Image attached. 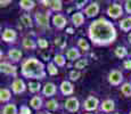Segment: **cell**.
<instances>
[{
    "label": "cell",
    "mask_w": 131,
    "mask_h": 114,
    "mask_svg": "<svg viewBox=\"0 0 131 114\" xmlns=\"http://www.w3.org/2000/svg\"><path fill=\"white\" fill-rule=\"evenodd\" d=\"M129 114H131V111H130V113H129Z\"/></svg>",
    "instance_id": "45"
},
{
    "label": "cell",
    "mask_w": 131,
    "mask_h": 114,
    "mask_svg": "<svg viewBox=\"0 0 131 114\" xmlns=\"http://www.w3.org/2000/svg\"><path fill=\"white\" fill-rule=\"evenodd\" d=\"M22 74L29 79H43L46 71L43 64L37 58H27L22 64Z\"/></svg>",
    "instance_id": "2"
},
{
    "label": "cell",
    "mask_w": 131,
    "mask_h": 114,
    "mask_svg": "<svg viewBox=\"0 0 131 114\" xmlns=\"http://www.w3.org/2000/svg\"><path fill=\"white\" fill-rule=\"evenodd\" d=\"M84 4H85V1H81V2H79V4L77 5V7H78V8H81V7L83 6Z\"/></svg>",
    "instance_id": "41"
},
{
    "label": "cell",
    "mask_w": 131,
    "mask_h": 114,
    "mask_svg": "<svg viewBox=\"0 0 131 114\" xmlns=\"http://www.w3.org/2000/svg\"><path fill=\"white\" fill-rule=\"evenodd\" d=\"M115 55L119 58H123L128 55V51H127V49H125V47L119 46V47H116V49H115Z\"/></svg>",
    "instance_id": "27"
},
{
    "label": "cell",
    "mask_w": 131,
    "mask_h": 114,
    "mask_svg": "<svg viewBox=\"0 0 131 114\" xmlns=\"http://www.w3.org/2000/svg\"><path fill=\"white\" fill-rule=\"evenodd\" d=\"M87 65H88V60L85 59V58H83V59H78L74 64V67L78 68V70H82V68H84Z\"/></svg>",
    "instance_id": "31"
},
{
    "label": "cell",
    "mask_w": 131,
    "mask_h": 114,
    "mask_svg": "<svg viewBox=\"0 0 131 114\" xmlns=\"http://www.w3.org/2000/svg\"><path fill=\"white\" fill-rule=\"evenodd\" d=\"M46 107H47V110H49V111H56L57 108H58V103L55 99H50L47 102Z\"/></svg>",
    "instance_id": "29"
},
{
    "label": "cell",
    "mask_w": 131,
    "mask_h": 114,
    "mask_svg": "<svg viewBox=\"0 0 131 114\" xmlns=\"http://www.w3.org/2000/svg\"><path fill=\"white\" fill-rule=\"evenodd\" d=\"M0 70H1V72L5 73V74L16 75V67L7 62H2L1 64H0Z\"/></svg>",
    "instance_id": "11"
},
{
    "label": "cell",
    "mask_w": 131,
    "mask_h": 114,
    "mask_svg": "<svg viewBox=\"0 0 131 114\" xmlns=\"http://www.w3.org/2000/svg\"><path fill=\"white\" fill-rule=\"evenodd\" d=\"M54 62L57 64V66H64L66 59H65V57L63 56V55L58 54V55H56V56L54 57Z\"/></svg>",
    "instance_id": "30"
},
{
    "label": "cell",
    "mask_w": 131,
    "mask_h": 114,
    "mask_svg": "<svg viewBox=\"0 0 131 114\" xmlns=\"http://www.w3.org/2000/svg\"><path fill=\"white\" fill-rule=\"evenodd\" d=\"M123 81V74L117 70H113L108 73V82L112 86H119Z\"/></svg>",
    "instance_id": "3"
},
{
    "label": "cell",
    "mask_w": 131,
    "mask_h": 114,
    "mask_svg": "<svg viewBox=\"0 0 131 114\" xmlns=\"http://www.w3.org/2000/svg\"><path fill=\"white\" fill-rule=\"evenodd\" d=\"M120 29L124 32H128L131 30V17H127V18L122 19L120 22Z\"/></svg>",
    "instance_id": "19"
},
{
    "label": "cell",
    "mask_w": 131,
    "mask_h": 114,
    "mask_svg": "<svg viewBox=\"0 0 131 114\" xmlns=\"http://www.w3.org/2000/svg\"><path fill=\"white\" fill-rule=\"evenodd\" d=\"M60 91H62L63 95H72L73 91H74V88H73V85L69 81H63L62 85H60Z\"/></svg>",
    "instance_id": "13"
},
{
    "label": "cell",
    "mask_w": 131,
    "mask_h": 114,
    "mask_svg": "<svg viewBox=\"0 0 131 114\" xmlns=\"http://www.w3.org/2000/svg\"><path fill=\"white\" fill-rule=\"evenodd\" d=\"M17 38V33L13 29H6L2 33V40L6 42H15Z\"/></svg>",
    "instance_id": "9"
},
{
    "label": "cell",
    "mask_w": 131,
    "mask_h": 114,
    "mask_svg": "<svg viewBox=\"0 0 131 114\" xmlns=\"http://www.w3.org/2000/svg\"><path fill=\"white\" fill-rule=\"evenodd\" d=\"M121 92L125 96V97H131V85L129 82H125L121 87Z\"/></svg>",
    "instance_id": "24"
},
{
    "label": "cell",
    "mask_w": 131,
    "mask_h": 114,
    "mask_svg": "<svg viewBox=\"0 0 131 114\" xmlns=\"http://www.w3.org/2000/svg\"><path fill=\"white\" fill-rule=\"evenodd\" d=\"M21 21H22V23H23L25 26H27V27H32V26H33L32 18L30 17V15H26V14L22 15V16H21Z\"/></svg>",
    "instance_id": "26"
},
{
    "label": "cell",
    "mask_w": 131,
    "mask_h": 114,
    "mask_svg": "<svg viewBox=\"0 0 131 114\" xmlns=\"http://www.w3.org/2000/svg\"><path fill=\"white\" fill-rule=\"evenodd\" d=\"M78 45H79V47L81 48L82 50H84V51H88L89 50V45H88V42L85 41L84 39H79V41H78Z\"/></svg>",
    "instance_id": "33"
},
{
    "label": "cell",
    "mask_w": 131,
    "mask_h": 114,
    "mask_svg": "<svg viewBox=\"0 0 131 114\" xmlns=\"http://www.w3.org/2000/svg\"><path fill=\"white\" fill-rule=\"evenodd\" d=\"M115 108V104L113 102L112 99H106L104 100V102L102 103V105H100V110L104 111V112H113Z\"/></svg>",
    "instance_id": "15"
},
{
    "label": "cell",
    "mask_w": 131,
    "mask_h": 114,
    "mask_svg": "<svg viewBox=\"0 0 131 114\" xmlns=\"http://www.w3.org/2000/svg\"><path fill=\"white\" fill-rule=\"evenodd\" d=\"M80 53L79 50L77 49V48H70L69 50L66 51V58L69 60H75L78 59V58H80Z\"/></svg>",
    "instance_id": "17"
},
{
    "label": "cell",
    "mask_w": 131,
    "mask_h": 114,
    "mask_svg": "<svg viewBox=\"0 0 131 114\" xmlns=\"http://www.w3.org/2000/svg\"><path fill=\"white\" fill-rule=\"evenodd\" d=\"M38 46H39L40 48H42V49H45V48L48 47V41L46 39H42V38H40L39 40H38Z\"/></svg>",
    "instance_id": "36"
},
{
    "label": "cell",
    "mask_w": 131,
    "mask_h": 114,
    "mask_svg": "<svg viewBox=\"0 0 131 114\" xmlns=\"http://www.w3.org/2000/svg\"><path fill=\"white\" fill-rule=\"evenodd\" d=\"M23 47L25 48V49H36V47H37V45H36V42L33 41V40H31V39H25L23 40Z\"/></svg>",
    "instance_id": "25"
},
{
    "label": "cell",
    "mask_w": 131,
    "mask_h": 114,
    "mask_svg": "<svg viewBox=\"0 0 131 114\" xmlns=\"http://www.w3.org/2000/svg\"><path fill=\"white\" fill-rule=\"evenodd\" d=\"M10 97H12V94H10V91H9L8 89L2 88V89L0 90V100H1V103L8 102V100L10 99Z\"/></svg>",
    "instance_id": "21"
},
{
    "label": "cell",
    "mask_w": 131,
    "mask_h": 114,
    "mask_svg": "<svg viewBox=\"0 0 131 114\" xmlns=\"http://www.w3.org/2000/svg\"><path fill=\"white\" fill-rule=\"evenodd\" d=\"M38 114H50V113H38Z\"/></svg>",
    "instance_id": "43"
},
{
    "label": "cell",
    "mask_w": 131,
    "mask_h": 114,
    "mask_svg": "<svg viewBox=\"0 0 131 114\" xmlns=\"http://www.w3.org/2000/svg\"><path fill=\"white\" fill-rule=\"evenodd\" d=\"M72 22L75 26H80V25L83 24L84 22V16L81 12H78V13H74L72 15Z\"/></svg>",
    "instance_id": "16"
},
{
    "label": "cell",
    "mask_w": 131,
    "mask_h": 114,
    "mask_svg": "<svg viewBox=\"0 0 131 114\" xmlns=\"http://www.w3.org/2000/svg\"><path fill=\"white\" fill-rule=\"evenodd\" d=\"M48 73H49L50 75H56L57 73H58V70L55 66L54 63H49V64H48Z\"/></svg>",
    "instance_id": "34"
},
{
    "label": "cell",
    "mask_w": 131,
    "mask_h": 114,
    "mask_svg": "<svg viewBox=\"0 0 131 114\" xmlns=\"http://www.w3.org/2000/svg\"><path fill=\"white\" fill-rule=\"evenodd\" d=\"M8 57L14 62H18L22 58V51L18 49H10L8 51Z\"/></svg>",
    "instance_id": "18"
},
{
    "label": "cell",
    "mask_w": 131,
    "mask_h": 114,
    "mask_svg": "<svg viewBox=\"0 0 131 114\" xmlns=\"http://www.w3.org/2000/svg\"><path fill=\"white\" fill-rule=\"evenodd\" d=\"M98 105H99V102H98L97 98L94 97V96H90V97H88L87 99H85L83 107H84V110H87V111H95L98 108Z\"/></svg>",
    "instance_id": "7"
},
{
    "label": "cell",
    "mask_w": 131,
    "mask_h": 114,
    "mask_svg": "<svg viewBox=\"0 0 131 114\" xmlns=\"http://www.w3.org/2000/svg\"><path fill=\"white\" fill-rule=\"evenodd\" d=\"M56 91H57V88H56V86L54 85V83H46L45 85V87H43V95L45 96H47V97H50V96H54L55 94H56Z\"/></svg>",
    "instance_id": "14"
},
{
    "label": "cell",
    "mask_w": 131,
    "mask_h": 114,
    "mask_svg": "<svg viewBox=\"0 0 131 114\" xmlns=\"http://www.w3.org/2000/svg\"><path fill=\"white\" fill-rule=\"evenodd\" d=\"M128 40H129V42H131V32H130V34L128 35Z\"/></svg>",
    "instance_id": "42"
},
{
    "label": "cell",
    "mask_w": 131,
    "mask_h": 114,
    "mask_svg": "<svg viewBox=\"0 0 131 114\" xmlns=\"http://www.w3.org/2000/svg\"><path fill=\"white\" fill-rule=\"evenodd\" d=\"M99 13V5L97 2H91L84 9V14L87 15L88 17H94Z\"/></svg>",
    "instance_id": "8"
},
{
    "label": "cell",
    "mask_w": 131,
    "mask_h": 114,
    "mask_svg": "<svg viewBox=\"0 0 131 114\" xmlns=\"http://www.w3.org/2000/svg\"><path fill=\"white\" fill-rule=\"evenodd\" d=\"M125 11H127V13L131 14V0L125 1Z\"/></svg>",
    "instance_id": "38"
},
{
    "label": "cell",
    "mask_w": 131,
    "mask_h": 114,
    "mask_svg": "<svg viewBox=\"0 0 131 114\" xmlns=\"http://www.w3.org/2000/svg\"><path fill=\"white\" fill-rule=\"evenodd\" d=\"M52 23H54V25L57 29H63V27H65L67 21L65 18V16H63L62 14H56L52 17Z\"/></svg>",
    "instance_id": "10"
},
{
    "label": "cell",
    "mask_w": 131,
    "mask_h": 114,
    "mask_svg": "<svg viewBox=\"0 0 131 114\" xmlns=\"http://www.w3.org/2000/svg\"><path fill=\"white\" fill-rule=\"evenodd\" d=\"M123 66H124V68H127V70H131V59L124 60V63H123Z\"/></svg>",
    "instance_id": "39"
},
{
    "label": "cell",
    "mask_w": 131,
    "mask_h": 114,
    "mask_svg": "<svg viewBox=\"0 0 131 114\" xmlns=\"http://www.w3.org/2000/svg\"><path fill=\"white\" fill-rule=\"evenodd\" d=\"M80 75H81V73H80L79 71L73 70V71H71V72H70V79L73 80V81H77V80L80 78Z\"/></svg>",
    "instance_id": "35"
},
{
    "label": "cell",
    "mask_w": 131,
    "mask_h": 114,
    "mask_svg": "<svg viewBox=\"0 0 131 114\" xmlns=\"http://www.w3.org/2000/svg\"><path fill=\"white\" fill-rule=\"evenodd\" d=\"M41 88V85L39 82H30L29 83V89L31 92H38Z\"/></svg>",
    "instance_id": "32"
},
{
    "label": "cell",
    "mask_w": 131,
    "mask_h": 114,
    "mask_svg": "<svg viewBox=\"0 0 131 114\" xmlns=\"http://www.w3.org/2000/svg\"><path fill=\"white\" fill-rule=\"evenodd\" d=\"M107 14L108 16H111L112 18H119L120 16L123 15V9L122 6L119 4H112L108 6L107 8Z\"/></svg>",
    "instance_id": "4"
},
{
    "label": "cell",
    "mask_w": 131,
    "mask_h": 114,
    "mask_svg": "<svg viewBox=\"0 0 131 114\" xmlns=\"http://www.w3.org/2000/svg\"><path fill=\"white\" fill-rule=\"evenodd\" d=\"M49 7L52 9V11L57 12V11H62V1H57V0H54V1H49Z\"/></svg>",
    "instance_id": "28"
},
{
    "label": "cell",
    "mask_w": 131,
    "mask_h": 114,
    "mask_svg": "<svg viewBox=\"0 0 131 114\" xmlns=\"http://www.w3.org/2000/svg\"><path fill=\"white\" fill-rule=\"evenodd\" d=\"M10 0H7V1H2V0H1V1H0V4H1V7H6L7 6V5H8V4H10Z\"/></svg>",
    "instance_id": "40"
},
{
    "label": "cell",
    "mask_w": 131,
    "mask_h": 114,
    "mask_svg": "<svg viewBox=\"0 0 131 114\" xmlns=\"http://www.w3.org/2000/svg\"><path fill=\"white\" fill-rule=\"evenodd\" d=\"M80 107L79 100L77 99L75 97H70L66 99L65 102V108H66L69 112H77Z\"/></svg>",
    "instance_id": "6"
},
{
    "label": "cell",
    "mask_w": 131,
    "mask_h": 114,
    "mask_svg": "<svg viewBox=\"0 0 131 114\" xmlns=\"http://www.w3.org/2000/svg\"><path fill=\"white\" fill-rule=\"evenodd\" d=\"M34 18H36V22L39 26H42V27L49 26V14L38 12L36 16H34Z\"/></svg>",
    "instance_id": "5"
},
{
    "label": "cell",
    "mask_w": 131,
    "mask_h": 114,
    "mask_svg": "<svg viewBox=\"0 0 131 114\" xmlns=\"http://www.w3.org/2000/svg\"><path fill=\"white\" fill-rule=\"evenodd\" d=\"M30 105L34 108V110H40L42 106V98L39 96H34L31 100H30Z\"/></svg>",
    "instance_id": "20"
},
{
    "label": "cell",
    "mask_w": 131,
    "mask_h": 114,
    "mask_svg": "<svg viewBox=\"0 0 131 114\" xmlns=\"http://www.w3.org/2000/svg\"><path fill=\"white\" fill-rule=\"evenodd\" d=\"M25 83H24V81L23 80H21V79H16L13 82V85H12V89L13 91H14L15 94H22V92H24V90H25Z\"/></svg>",
    "instance_id": "12"
},
{
    "label": "cell",
    "mask_w": 131,
    "mask_h": 114,
    "mask_svg": "<svg viewBox=\"0 0 131 114\" xmlns=\"http://www.w3.org/2000/svg\"><path fill=\"white\" fill-rule=\"evenodd\" d=\"M87 114H91V113H87Z\"/></svg>",
    "instance_id": "44"
},
{
    "label": "cell",
    "mask_w": 131,
    "mask_h": 114,
    "mask_svg": "<svg viewBox=\"0 0 131 114\" xmlns=\"http://www.w3.org/2000/svg\"><path fill=\"white\" fill-rule=\"evenodd\" d=\"M34 6H36L34 1H30V0H22V1L19 2V7H21L22 9H24V11H31Z\"/></svg>",
    "instance_id": "23"
},
{
    "label": "cell",
    "mask_w": 131,
    "mask_h": 114,
    "mask_svg": "<svg viewBox=\"0 0 131 114\" xmlns=\"http://www.w3.org/2000/svg\"><path fill=\"white\" fill-rule=\"evenodd\" d=\"M2 114H17V108L15 104H7L5 105L4 110H2Z\"/></svg>",
    "instance_id": "22"
},
{
    "label": "cell",
    "mask_w": 131,
    "mask_h": 114,
    "mask_svg": "<svg viewBox=\"0 0 131 114\" xmlns=\"http://www.w3.org/2000/svg\"><path fill=\"white\" fill-rule=\"evenodd\" d=\"M19 114H31V111L27 106H22L19 110Z\"/></svg>",
    "instance_id": "37"
},
{
    "label": "cell",
    "mask_w": 131,
    "mask_h": 114,
    "mask_svg": "<svg viewBox=\"0 0 131 114\" xmlns=\"http://www.w3.org/2000/svg\"><path fill=\"white\" fill-rule=\"evenodd\" d=\"M89 38L97 46H107L116 38L114 25L105 18L96 19L89 26Z\"/></svg>",
    "instance_id": "1"
}]
</instances>
